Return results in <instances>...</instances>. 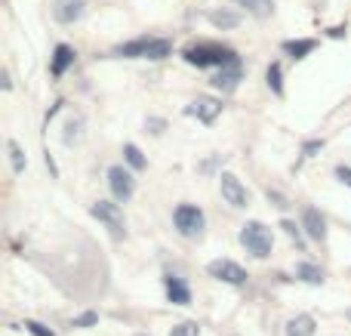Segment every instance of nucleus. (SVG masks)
Returning a JSON list of instances; mask_svg holds the SVG:
<instances>
[{"label":"nucleus","instance_id":"obj_1","mask_svg":"<svg viewBox=\"0 0 351 336\" xmlns=\"http://www.w3.org/2000/svg\"><path fill=\"white\" fill-rule=\"evenodd\" d=\"M182 59H185L188 65H194V68H216V71H219V68L237 62L241 56H237L231 47H225V43L197 40V43H188V47L182 49Z\"/></svg>","mask_w":351,"mask_h":336},{"label":"nucleus","instance_id":"obj_2","mask_svg":"<svg viewBox=\"0 0 351 336\" xmlns=\"http://www.w3.org/2000/svg\"><path fill=\"white\" fill-rule=\"evenodd\" d=\"M241 244H243V250H247L250 256L268 259L271 256V250H274V235H271V228H268L265 222L250 219V222H243L241 226Z\"/></svg>","mask_w":351,"mask_h":336},{"label":"nucleus","instance_id":"obj_3","mask_svg":"<svg viewBox=\"0 0 351 336\" xmlns=\"http://www.w3.org/2000/svg\"><path fill=\"white\" fill-rule=\"evenodd\" d=\"M173 226H176V232H179L182 238L194 241V238L204 235L206 216H204V210H200L197 204H179V207L173 210Z\"/></svg>","mask_w":351,"mask_h":336},{"label":"nucleus","instance_id":"obj_4","mask_svg":"<svg viewBox=\"0 0 351 336\" xmlns=\"http://www.w3.org/2000/svg\"><path fill=\"white\" fill-rule=\"evenodd\" d=\"M90 213L96 216L99 222H102L105 228H108V235L114 241H123L127 238V219H123V210H121V204H114V201H96L90 207Z\"/></svg>","mask_w":351,"mask_h":336},{"label":"nucleus","instance_id":"obj_5","mask_svg":"<svg viewBox=\"0 0 351 336\" xmlns=\"http://www.w3.org/2000/svg\"><path fill=\"white\" fill-rule=\"evenodd\" d=\"M108 189H111V195H114V201L127 204L130 197L136 195V176L123 164L108 167Z\"/></svg>","mask_w":351,"mask_h":336},{"label":"nucleus","instance_id":"obj_6","mask_svg":"<svg viewBox=\"0 0 351 336\" xmlns=\"http://www.w3.org/2000/svg\"><path fill=\"white\" fill-rule=\"evenodd\" d=\"M219 191H222V197H225L228 207H234V210L250 207V191L234 173H222V176H219Z\"/></svg>","mask_w":351,"mask_h":336},{"label":"nucleus","instance_id":"obj_7","mask_svg":"<svg viewBox=\"0 0 351 336\" xmlns=\"http://www.w3.org/2000/svg\"><path fill=\"white\" fill-rule=\"evenodd\" d=\"M206 272H210V278H216V281H222V284H231V287L247 284V272H243V265H237L234 259H213V263L206 265Z\"/></svg>","mask_w":351,"mask_h":336},{"label":"nucleus","instance_id":"obj_8","mask_svg":"<svg viewBox=\"0 0 351 336\" xmlns=\"http://www.w3.org/2000/svg\"><path fill=\"white\" fill-rule=\"evenodd\" d=\"M185 115L188 117H197L200 123H206V127H210V123L222 115V102H219V99H213V96H197L191 105H185Z\"/></svg>","mask_w":351,"mask_h":336},{"label":"nucleus","instance_id":"obj_9","mask_svg":"<svg viewBox=\"0 0 351 336\" xmlns=\"http://www.w3.org/2000/svg\"><path fill=\"white\" fill-rule=\"evenodd\" d=\"M302 232H305V238L308 241H315V244H324L327 241V219L321 216V210L317 207H305L302 210Z\"/></svg>","mask_w":351,"mask_h":336},{"label":"nucleus","instance_id":"obj_10","mask_svg":"<svg viewBox=\"0 0 351 336\" xmlns=\"http://www.w3.org/2000/svg\"><path fill=\"white\" fill-rule=\"evenodd\" d=\"M241 80H243V65H241V59H237V62H231V65L219 68V71L210 77V84L216 86L219 93H234Z\"/></svg>","mask_w":351,"mask_h":336},{"label":"nucleus","instance_id":"obj_11","mask_svg":"<svg viewBox=\"0 0 351 336\" xmlns=\"http://www.w3.org/2000/svg\"><path fill=\"white\" fill-rule=\"evenodd\" d=\"M164 290H167V300H170L173 306H191V287H188V281L182 275L167 272L164 275Z\"/></svg>","mask_w":351,"mask_h":336},{"label":"nucleus","instance_id":"obj_12","mask_svg":"<svg viewBox=\"0 0 351 336\" xmlns=\"http://www.w3.org/2000/svg\"><path fill=\"white\" fill-rule=\"evenodd\" d=\"M74 59H77V53H74V47H68V43H56L53 56H49V74H53L56 80L65 77V71L74 65Z\"/></svg>","mask_w":351,"mask_h":336},{"label":"nucleus","instance_id":"obj_13","mask_svg":"<svg viewBox=\"0 0 351 336\" xmlns=\"http://www.w3.org/2000/svg\"><path fill=\"white\" fill-rule=\"evenodd\" d=\"M84 12H86V0H59V3H56V19H59L62 25L80 22Z\"/></svg>","mask_w":351,"mask_h":336},{"label":"nucleus","instance_id":"obj_14","mask_svg":"<svg viewBox=\"0 0 351 336\" xmlns=\"http://www.w3.org/2000/svg\"><path fill=\"white\" fill-rule=\"evenodd\" d=\"M152 40L154 37H136V40H127L121 47H114V56L121 59H145L148 49H152Z\"/></svg>","mask_w":351,"mask_h":336},{"label":"nucleus","instance_id":"obj_15","mask_svg":"<svg viewBox=\"0 0 351 336\" xmlns=\"http://www.w3.org/2000/svg\"><path fill=\"white\" fill-rule=\"evenodd\" d=\"M280 49H284V53L290 56L293 62H302L305 56H311V53L317 49V40H315V37H299V40H284V47H280Z\"/></svg>","mask_w":351,"mask_h":336},{"label":"nucleus","instance_id":"obj_16","mask_svg":"<svg viewBox=\"0 0 351 336\" xmlns=\"http://www.w3.org/2000/svg\"><path fill=\"white\" fill-rule=\"evenodd\" d=\"M241 10H247L253 19H268L274 12V0H234Z\"/></svg>","mask_w":351,"mask_h":336},{"label":"nucleus","instance_id":"obj_17","mask_svg":"<svg viewBox=\"0 0 351 336\" xmlns=\"http://www.w3.org/2000/svg\"><path fill=\"white\" fill-rule=\"evenodd\" d=\"M287 336H315V318L311 315H296L287 321Z\"/></svg>","mask_w":351,"mask_h":336},{"label":"nucleus","instance_id":"obj_18","mask_svg":"<svg viewBox=\"0 0 351 336\" xmlns=\"http://www.w3.org/2000/svg\"><path fill=\"white\" fill-rule=\"evenodd\" d=\"M206 19H210V25H216V28H237V25H241V16L231 10H210Z\"/></svg>","mask_w":351,"mask_h":336},{"label":"nucleus","instance_id":"obj_19","mask_svg":"<svg viewBox=\"0 0 351 336\" xmlns=\"http://www.w3.org/2000/svg\"><path fill=\"white\" fill-rule=\"evenodd\" d=\"M296 278L305 284H324V269L315 263H296Z\"/></svg>","mask_w":351,"mask_h":336},{"label":"nucleus","instance_id":"obj_20","mask_svg":"<svg viewBox=\"0 0 351 336\" xmlns=\"http://www.w3.org/2000/svg\"><path fill=\"white\" fill-rule=\"evenodd\" d=\"M265 80H268V90H271L274 96H284V68H280V62H271V65H268Z\"/></svg>","mask_w":351,"mask_h":336},{"label":"nucleus","instance_id":"obj_21","mask_svg":"<svg viewBox=\"0 0 351 336\" xmlns=\"http://www.w3.org/2000/svg\"><path fill=\"white\" fill-rule=\"evenodd\" d=\"M123 160H127L133 170H145V167H148V158L142 154L139 145H133V142H127V145H123Z\"/></svg>","mask_w":351,"mask_h":336},{"label":"nucleus","instance_id":"obj_22","mask_svg":"<svg viewBox=\"0 0 351 336\" xmlns=\"http://www.w3.org/2000/svg\"><path fill=\"white\" fill-rule=\"evenodd\" d=\"M167 56H173V40H167V37H154V40H152V49H148L145 59L160 62V59H167Z\"/></svg>","mask_w":351,"mask_h":336},{"label":"nucleus","instance_id":"obj_23","mask_svg":"<svg viewBox=\"0 0 351 336\" xmlns=\"http://www.w3.org/2000/svg\"><path fill=\"white\" fill-rule=\"evenodd\" d=\"M6 152H10V164H12V173H25L28 160H25V152L19 148V142H6Z\"/></svg>","mask_w":351,"mask_h":336},{"label":"nucleus","instance_id":"obj_24","mask_svg":"<svg viewBox=\"0 0 351 336\" xmlns=\"http://www.w3.org/2000/svg\"><path fill=\"white\" fill-rule=\"evenodd\" d=\"M80 127H84V121H80V117H71V121H68V127H65V145H74V142L80 139Z\"/></svg>","mask_w":351,"mask_h":336},{"label":"nucleus","instance_id":"obj_25","mask_svg":"<svg viewBox=\"0 0 351 336\" xmlns=\"http://www.w3.org/2000/svg\"><path fill=\"white\" fill-rule=\"evenodd\" d=\"M170 336H200V327H197V321H182V324H176Z\"/></svg>","mask_w":351,"mask_h":336},{"label":"nucleus","instance_id":"obj_26","mask_svg":"<svg viewBox=\"0 0 351 336\" xmlns=\"http://www.w3.org/2000/svg\"><path fill=\"white\" fill-rule=\"evenodd\" d=\"M99 324V315L96 312H84V315H77V318L71 321V327H80V331H86V327H96Z\"/></svg>","mask_w":351,"mask_h":336},{"label":"nucleus","instance_id":"obj_27","mask_svg":"<svg viewBox=\"0 0 351 336\" xmlns=\"http://www.w3.org/2000/svg\"><path fill=\"white\" fill-rule=\"evenodd\" d=\"M280 228H284V232H287V235H290V238H293V241H296V244H299V247H302V226H296V222L284 219V222H280Z\"/></svg>","mask_w":351,"mask_h":336},{"label":"nucleus","instance_id":"obj_28","mask_svg":"<svg viewBox=\"0 0 351 336\" xmlns=\"http://www.w3.org/2000/svg\"><path fill=\"white\" fill-rule=\"evenodd\" d=\"M25 331H28L31 336H56L47 324H40V321H25Z\"/></svg>","mask_w":351,"mask_h":336},{"label":"nucleus","instance_id":"obj_29","mask_svg":"<svg viewBox=\"0 0 351 336\" xmlns=\"http://www.w3.org/2000/svg\"><path fill=\"white\" fill-rule=\"evenodd\" d=\"M324 148V139H311V142H305L302 145V158H315L317 152Z\"/></svg>","mask_w":351,"mask_h":336},{"label":"nucleus","instance_id":"obj_30","mask_svg":"<svg viewBox=\"0 0 351 336\" xmlns=\"http://www.w3.org/2000/svg\"><path fill=\"white\" fill-rule=\"evenodd\" d=\"M336 179H339V182L342 185H348V189H351V167H346V164H336Z\"/></svg>","mask_w":351,"mask_h":336},{"label":"nucleus","instance_id":"obj_31","mask_svg":"<svg viewBox=\"0 0 351 336\" xmlns=\"http://www.w3.org/2000/svg\"><path fill=\"white\" fill-rule=\"evenodd\" d=\"M164 127H167V121H160V117H148V130H152L154 136L164 133Z\"/></svg>","mask_w":351,"mask_h":336},{"label":"nucleus","instance_id":"obj_32","mask_svg":"<svg viewBox=\"0 0 351 336\" xmlns=\"http://www.w3.org/2000/svg\"><path fill=\"white\" fill-rule=\"evenodd\" d=\"M327 34L330 37H346V25H336V28H330Z\"/></svg>","mask_w":351,"mask_h":336},{"label":"nucleus","instance_id":"obj_33","mask_svg":"<svg viewBox=\"0 0 351 336\" xmlns=\"http://www.w3.org/2000/svg\"><path fill=\"white\" fill-rule=\"evenodd\" d=\"M346 315H348V321H351V309H348V312H346Z\"/></svg>","mask_w":351,"mask_h":336},{"label":"nucleus","instance_id":"obj_34","mask_svg":"<svg viewBox=\"0 0 351 336\" xmlns=\"http://www.w3.org/2000/svg\"><path fill=\"white\" fill-rule=\"evenodd\" d=\"M136 336H148V333H136Z\"/></svg>","mask_w":351,"mask_h":336}]
</instances>
